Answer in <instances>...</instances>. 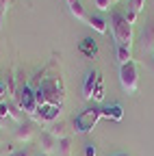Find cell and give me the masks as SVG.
<instances>
[{"instance_id":"cell-18","label":"cell","mask_w":154,"mask_h":156,"mask_svg":"<svg viewBox=\"0 0 154 156\" xmlns=\"http://www.w3.org/2000/svg\"><path fill=\"white\" fill-rule=\"evenodd\" d=\"M102 98H104V85H102V78L98 76V85H95V91H93V100L102 102Z\"/></svg>"},{"instance_id":"cell-2","label":"cell","mask_w":154,"mask_h":156,"mask_svg":"<svg viewBox=\"0 0 154 156\" xmlns=\"http://www.w3.org/2000/svg\"><path fill=\"white\" fill-rule=\"evenodd\" d=\"M111 30H113V39L117 46H128L132 44V24L128 22V17L120 11H113L111 15Z\"/></svg>"},{"instance_id":"cell-6","label":"cell","mask_w":154,"mask_h":156,"mask_svg":"<svg viewBox=\"0 0 154 156\" xmlns=\"http://www.w3.org/2000/svg\"><path fill=\"white\" fill-rule=\"evenodd\" d=\"M59 115H61V106L44 104V106H39V111H37V122L39 124H54L59 119Z\"/></svg>"},{"instance_id":"cell-16","label":"cell","mask_w":154,"mask_h":156,"mask_svg":"<svg viewBox=\"0 0 154 156\" xmlns=\"http://www.w3.org/2000/svg\"><path fill=\"white\" fill-rule=\"evenodd\" d=\"M48 132L54 136V139H65V124L63 122H54Z\"/></svg>"},{"instance_id":"cell-14","label":"cell","mask_w":154,"mask_h":156,"mask_svg":"<svg viewBox=\"0 0 154 156\" xmlns=\"http://www.w3.org/2000/svg\"><path fill=\"white\" fill-rule=\"evenodd\" d=\"M54 152H56V156H72V141L67 139V136L65 139H59Z\"/></svg>"},{"instance_id":"cell-28","label":"cell","mask_w":154,"mask_h":156,"mask_svg":"<svg viewBox=\"0 0 154 156\" xmlns=\"http://www.w3.org/2000/svg\"><path fill=\"white\" fill-rule=\"evenodd\" d=\"M44 156H48V154H44Z\"/></svg>"},{"instance_id":"cell-26","label":"cell","mask_w":154,"mask_h":156,"mask_svg":"<svg viewBox=\"0 0 154 156\" xmlns=\"http://www.w3.org/2000/svg\"><path fill=\"white\" fill-rule=\"evenodd\" d=\"M115 156H128V154H115Z\"/></svg>"},{"instance_id":"cell-4","label":"cell","mask_w":154,"mask_h":156,"mask_svg":"<svg viewBox=\"0 0 154 156\" xmlns=\"http://www.w3.org/2000/svg\"><path fill=\"white\" fill-rule=\"evenodd\" d=\"M120 83H122V89L126 93H134L139 89V65L134 61L120 65Z\"/></svg>"},{"instance_id":"cell-27","label":"cell","mask_w":154,"mask_h":156,"mask_svg":"<svg viewBox=\"0 0 154 156\" xmlns=\"http://www.w3.org/2000/svg\"><path fill=\"white\" fill-rule=\"evenodd\" d=\"M111 2H113V5H115V2H120V0H111Z\"/></svg>"},{"instance_id":"cell-24","label":"cell","mask_w":154,"mask_h":156,"mask_svg":"<svg viewBox=\"0 0 154 156\" xmlns=\"http://www.w3.org/2000/svg\"><path fill=\"white\" fill-rule=\"evenodd\" d=\"M5 143V132H2V128H0V145Z\"/></svg>"},{"instance_id":"cell-8","label":"cell","mask_w":154,"mask_h":156,"mask_svg":"<svg viewBox=\"0 0 154 156\" xmlns=\"http://www.w3.org/2000/svg\"><path fill=\"white\" fill-rule=\"evenodd\" d=\"M95 85H98V74H95V72H89L87 78H85V87H83V98H85V100H91V98H93Z\"/></svg>"},{"instance_id":"cell-10","label":"cell","mask_w":154,"mask_h":156,"mask_svg":"<svg viewBox=\"0 0 154 156\" xmlns=\"http://www.w3.org/2000/svg\"><path fill=\"white\" fill-rule=\"evenodd\" d=\"M56 141H59V139H54V136H52L48 130H44V132L39 134V145L44 147L46 154H50L52 150H56Z\"/></svg>"},{"instance_id":"cell-25","label":"cell","mask_w":154,"mask_h":156,"mask_svg":"<svg viewBox=\"0 0 154 156\" xmlns=\"http://www.w3.org/2000/svg\"><path fill=\"white\" fill-rule=\"evenodd\" d=\"M5 13H7V11H2V9H0V26H2V17H5Z\"/></svg>"},{"instance_id":"cell-12","label":"cell","mask_w":154,"mask_h":156,"mask_svg":"<svg viewBox=\"0 0 154 156\" xmlns=\"http://www.w3.org/2000/svg\"><path fill=\"white\" fill-rule=\"evenodd\" d=\"M102 117H106V119H113V122H122L124 111H122V106H120V104H115V106L102 108Z\"/></svg>"},{"instance_id":"cell-23","label":"cell","mask_w":154,"mask_h":156,"mask_svg":"<svg viewBox=\"0 0 154 156\" xmlns=\"http://www.w3.org/2000/svg\"><path fill=\"white\" fill-rule=\"evenodd\" d=\"M7 7H9V0H0V9L7 11Z\"/></svg>"},{"instance_id":"cell-3","label":"cell","mask_w":154,"mask_h":156,"mask_svg":"<svg viewBox=\"0 0 154 156\" xmlns=\"http://www.w3.org/2000/svg\"><path fill=\"white\" fill-rule=\"evenodd\" d=\"M98 119H102V108H98V106L85 108L83 113L74 117V132H91L93 126L98 124Z\"/></svg>"},{"instance_id":"cell-21","label":"cell","mask_w":154,"mask_h":156,"mask_svg":"<svg viewBox=\"0 0 154 156\" xmlns=\"http://www.w3.org/2000/svg\"><path fill=\"white\" fill-rule=\"evenodd\" d=\"M85 156H98V150H95L93 143H87L85 145Z\"/></svg>"},{"instance_id":"cell-29","label":"cell","mask_w":154,"mask_h":156,"mask_svg":"<svg viewBox=\"0 0 154 156\" xmlns=\"http://www.w3.org/2000/svg\"><path fill=\"white\" fill-rule=\"evenodd\" d=\"M152 52H154V48H152Z\"/></svg>"},{"instance_id":"cell-5","label":"cell","mask_w":154,"mask_h":156,"mask_svg":"<svg viewBox=\"0 0 154 156\" xmlns=\"http://www.w3.org/2000/svg\"><path fill=\"white\" fill-rule=\"evenodd\" d=\"M17 106H20L22 113H26L28 117H33V119L37 122V111H39V106H37V100H35V91L30 87H20V91H17Z\"/></svg>"},{"instance_id":"cell-13","label":"cell","mask_w":154,"mask_h":156,"mask_svg":"<svg viewBox=\"0 0 154 156\" xmlns=\"http://www.w3.org/2000/svg\"><path fill=\"white\" fill-rule=\"evenodd\" d=\"M115 54H117L120 65H126V63L132 61V54H130V48L128 46H115Z\"/></svg>"},{"instance_id":"cell-17","label":"cell","mask_w":154,"mask_h":156,"mask_svg":"<svg viewBox=\"0 0 154 156\" xmlns=\"http://www.w3.org/2000/svg\"><path fill=\"white\" fill-rule=\"evenodd\" d=\"M154 48V24L148 26V30L143 33V50H152Z\"/></svg>"},{"instance_id":"cell-15","label":"cell","mask_w":154,"mask_h":156,"mask_svg":"<svg viewBox=\"0 0 154 156\" xmlns=\"http://www.w3.org/2000/svg\"><path fill=\"white\" fill-rule=\"evenodd\" d=\"M87 26H91L93 30H98V33H106V22L102 17H98V15H93V17H89V22H87Z\"/></svg>"},{"instance_id":"cell-19","label":"cell","mask_w":154,"mask_h":156,"mask_svg":"<svg viewBox=\"0 0 154 156\" xmlns=\"http://www.w3.org/2000/svg\"><path fill=\"white\" fill-rule=\"evenodd\" d=\"M81 50L85 52V54H95V44H93V39H85V44L81 46Z\"/></svg>"},{"instance_id":"cell-9","label":"cell","mask_w":154,"mask_h":156,"mask_svg":"<svg viewBox=\"0 0 154 156\" xmlns=\"http://www.w3.org/2000/svg\"><path fill=\"white\" fill-rule=\"evenodd\" d=\"M143 5H145V0H128V13H126V17H128L130 24H134V20H137V15L141 13Z\"/></svg>"},{"instance_id":"cell-20","label":"cell","mask_w":154,"mask_h":156,"mask_svg":"<svg viewBox=\"0 0 154 156\" xmlns=\"http://www.w3.org/2000/svg\"><path fill=\"white\" fill-rule=\"evenodd\" d=\"M111 5H113L111 0H95V7H98L100 11H109V9H111Z\"/></svg>"},{"instance_id":"cell-1","label":"cell","mask_w":154,"mask_h":156,"mask_svg":"<svg viewBox=\"0 0 154 156\" xmlns=\"http://www.w3.org/2000/svg\"><path fill=\"white\" fill-rule=\"evenodd\" d=\"M35 100H37V106H44V104L61 106V100H63L61 83L56 80V78H46V80L39 85V89L35 91Z\"/></svg>"},{"instance_id":"cell-11","label":"cell","mask_w":154,"mask_h":156,"mask_svg":"<svg viewBox=\"0 0 154 156\" xmlns=\"http://www.w3.org/2000/svg\"><path fill=\"white\" fill-rule=\"evenodd\" d=\"M67 7H70V11H72V15L76 20H81V22H89V17L85 15V9L81 5V0H67Z\"/></svg>"},{"instance_id":"cell-22","label":"cell","mask_w":154,"mask_h":156,"mask_svg":"<svg viewBox=\"0 0 154 156\" xmlns=\"http://www.w3.org/2000/svg\"><path fill=\"white\" fill-rule=\"evenodd\" d=\"M9 156H30V154H28V150H17V152H11Z\"/></svg>"},{"instance_id":"cell-7","label":"cell","mask_w":154,"mask_h":156,"mask_svg":"<svg viewBox=\"0 0 154 156\" xmlns=\"http://www.w3.org/2000/svg\"><path fill=\"white\" fill-rule=\"evenodd\" d=\"M33 136H35V124H33V122H24V124H20V126L15 128V139L20 141V143H22V141H24V143L30 141Z\"/></svg>"}]
</instances>
